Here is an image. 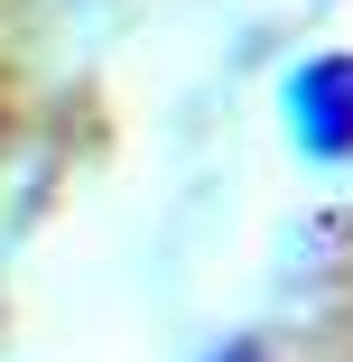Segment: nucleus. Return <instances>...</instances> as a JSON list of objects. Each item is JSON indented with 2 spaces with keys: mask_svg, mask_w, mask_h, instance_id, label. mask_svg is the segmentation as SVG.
<instances>
[{
  "mask_svg": "<svg viewBox=\"0 0 353 362\" xmlns=\"http://www.w3.org/2000/svg\"><path fill=\"white\" fill-rule=\"evenodd\" d=\"M298 130H307V149L344 158L353 149V56H325L298 75Z\"/></svg>",
  "mask_w": 353,
  "mask_h": 362,
  "instance_id": "1",
  "label": "nucleus"
}]
</instances>
